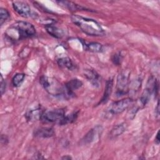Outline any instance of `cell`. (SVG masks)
Instances as JSON below:
<instances>
[{"label":"cell","instance_id":"cell-1","mask_svg":"<svg viewBox=\"0 0 160 160\" xmlns=\"http://www.w3.org/2000/svg\"><path fill=\"white\" fill-rule=\"evenodd\" d=\"M72 22L78 26L82 32L89 36H102L105 32L100 24L96 20L73 14L71 16Z\"/></svg>","mask_w":160,"mask_h":160},{"label":"cell","instance_id":"cell-2","mask_svg":"<svg viewBox=\"0 0 160 160\" xmlns=\"http://www.w3.org/2000/svg\"><path fill=\"white\" fill-rule=\"evenodd\" d=\"M36 34L34 26L30 22L18 21L10 26L6 32L8 38L11 41L21 40L33 36Z\"/></svg>","mask_w":160,"mask_h":160},{"label":"cell","instance_id":"cell-3","mask_svg":"<svg viewBox=\"0 0 160 160\" xmlns=\"http://www.w3.org/2000/svg\"><path fill=\"white\" fill-rule=\"evenodd\" d=\"M39 82L49 94L54 96L66 98L65 86L62 85L57 79L42 76L39 78Z\"/></svg>","mask_w":160,"mask_h":160},{"label":"cell","instance_id":"cell-4","mask_svg":"<svg viewBox=\"0 0 160 160\" xmlns=\"http://www.w3.org/2000/svg\"><path fill=\"white\" fill-rule=\"evenodd\" d=\"M64 117L65 111L63 109H56L43 111L41 120L44 122H57L61 124Z\"/></svg>","mask_w":160,"mask_h":160},{"label":"cell","instance_id":"cell-5","mask_svg":"<svg viewBox=\"0 0 160 160\" xmlns=\"http://www.w3.org/2000/svg\"><path fill=\"white\" fill-rule=\"evenodd\" d=\"M129 72L122 71L118 76L116 82V94L121 96L128 93L129 88Z\"/></svg>","mask_w":160,"mask_h":160},{"label":"cell","instance_id":"cell-6","mask_svg":"<svg viewBox=\"0 0 160 160\" xmlns=\"http://www.w3.org/2000/svg\"><path fill=\"white\" fill-rule=\"evenodd\" d=\"M133 102L131 98H124L121 100L116 101L111 104L108 109V112L111 115H116L128 109Z\"/></svg>","mask_w":160,"mask_h":160},{"label":"cell","instance_id":"cell-7","mask_svg":"<svg viewBox=\"0 0 160 160\" xmlns=\"http://www.w3.org/2000/svg\"><path fill=\"white\" fill-rule=\"evenodd\" d=\"M12 7L14 10L22 17L29 18L34 16L30 6L25 2L14 1L12 2Z\"/></svg>","mask_w":160,"mask_h":160},{"label":"cell","instance_id":"cell-8","mask_svg":"<svg viewBox=\"0 0 160 160\" xmlns=\"http://www.w3.org/2000/svg\"><path fill=\"white\" fill-rule=\"evenodd\" d=\"M102 131V128L101 126H97L91 129L82 139L83 144H89L93 142L96 139L99 138Z\"/></svg>","mask_w":160,"mask_h":160},{"label":"cell","instance_id":"cell-9","mask_svg":"<svg viewBox=\"0 0 160 160\" xmlns=\"http://www.w3.org/2000/svg\"><path fill=\"white\" fill-rule=\"evenodd\" d=\"M82 85V81L78 79H73L68 81L64 86L66 89V98H72L74 96V91L80 88Z\"/></svg>","mask_w":160,"mask_h":160},{"label":"cell","instance_id":"cell-10","mask_svg":"<svg viewBox=\"0 0 160 160\" xmlns=\"http://www.w3.org/2000/svg\"><path fill=\"white\" fill-rule=\"evenodd\" d=\"M86 78L95 87H99L101 84V77L99 74L92 69H87L84 71Z\"/></svg>","mask_w":160,"mask_h":160},{"label":"cell","instance_id":"cell-11","mask_svg":"<svg viewBox=\"0 0 160 160\" xmlns=\"http://www.w3.org/2000/svg\"><path fill=\"white\" fill-rule=\"evenodd\" d=\"M45 28L47 32L54 38L60 39L64 35V32L62 29L54 26L52 24H48L45 25Z\"/></svg>","mask_w":160,"mask_h":160},{"label":"cell","instance_id":"cell-12","mask_svg":"<svg viewBox=\"0 0 160 160\" xmlns=\"http://www.w3.org/2000/svg\"><path fill=\"white\" fill-rule=\"evenodd\" d=\"M34 135L38 138H51L54 135V131L52 128H41L34 132Z\"/></svg>","mask_w":160,"mask_h":160},{"label":"cell","instance_id":"cell-13","mask_svg":"<svg viewBox=\"0 0 160 160\" xmlns=\"http://www.w3.org/2000/svg\"><path fill=\"white\" fill-rule=\"evenodd\" d=\"M84 49L86 51L92 52H99L102 51V45L97 42H91L89 43H86L82 39H80Z\"/></svg>","mask_w":160,"mask_h":160},{"label":"cell","instance_id":"cell-14","mask_svg":"<svg viewBox=\"0 0 160 160\" xmlns=\"http://www.w3.org/2000/svg\"><path fill=\"white\" fill-rule=\"evenodd\" d=\"M113 86V80L112 79H109L106 81V86L104 89V92L103 94L102 98L100 101V103H106L110 97Z\"/></svg>","mask_w":160,"mask_h":160},{"label":"cell","instance_id":"cell-15","mask_svg":"<svg viewBox=\"0 0 160 160\" xmlns=\"http://www.w3.org/2000/svg\"><path fill=\"white\" fill-rule=\"evenodd\" d=\"M42 112L43 111L40 108L30 110L26 113V118L29 121H35L38 119H41Z\"/></svg>","mask_w":160,"mask_h":160},{"label":"cell","instance_id":"cell-16","mask_svg":"<svg viewBox=\"0 0 160 160\" xmlns=\"http://www.w3.org/2000/svg\"><path fill=\"white\" fill-rule=\"evenodd\" d=\"M58 64L59 67L66 68L69 70H73L76 68V65L74 64L72 60L68 57H63L58 59Z\"/></svg>","mask_w":160,"mask_h":160},{"label":"cell","instance_id":"cell-17","mask_svg":"<svg viewBox=\"0 0 160 160\" xmlns=\"http://www.w3.org/2000/svg\"><path fill=\"white\" fill-rule=\"evenodd\" d=\"M58 3H59V5L64 6L66 8H68V9L71 11H78V10H86L87 9L86 8L82 7V6H80L79 4H77L71 1H57Z\"/></svg>","mask_w":160,"mask_h":160},{"label":"cell","instance_id":"cell-18","mask_svg":"<svg viewBox=\"0 0 160 160\" xmlns=\"http://www.w3.org/2000/svg\"><path fill=\"white\" fill-rule=\"evenodd\" d=\"M126 129V125L125 123H121L115 126L111 131L109 136L111 138H116L122 134Z\"/></svg>","mask_w":160,"mask_h":160},{"label":"cell","instance_id":"cell-19","mask_svg":"<svg viewBox=\"0 0 160 160\" xmlns=\"http://www.w3.org/2000/svg\"><path fill=\"white\" fill-rule=\"evenodd\" d=\"M25 78V74L22 73H18L12 78V82L14 86L18 87L24 81Z\"/></svg>","mask_w":160,"mask_h":160},{"label":"cell","instance_id":"cell-20","mask_svg":"<svg viewBox=\"0 0 160 160\" xmlns=\"http://www.w3.org/2000/svg\"><path fill=\"white\" fill-rule=\"evenodd\" d=\"M77 116H78L77 112H73V113H71V114L65 116L64 119L62 121L60 125H65L68 123L72 122L73 121H74L76 119Z\"/></svg>","mask_w":160,"mask_h":160},{"label":"cell","instance_id":"cell-21","mask_svg":"<svg viewBox=\"0 0 160 160\" xmlns=\"http://www.w3.org/2000/svg\"><path fill=\"white\" fill-rule=\"evenodd\" d=\"M9 12L8 11L4 8H1L0 9V24L1 26L9 18Z\"/></svg>","mask_w":160,"mask_h":160},{"label":"cell","instance_id":"cell-22","mask_svg":"<svg viewBox=\"0 0 160 160\" xmlns=\"http://www.w3.org/2000/svg\"><path fill=\"white\" fill-rule=\"evenodd\" d=\"M122 59V56L121 55L120 53H116V54H113L111 58V60H112V62L117 66L121 64Z\"/></svg>","mask_w":160,"mask_h":160},{"label":"cell","instance_id":"cell-23","mask_svg":"<svg viewBox=\"0 0 160 160\" xmlns=\"http://www.w3.org/2000/svg\"><path fill=\"white\" fill-rule=\"evenodd\" d=\"M6 90V82L4 80L2 75H1V92L2 95Z\"/></svg>","mask_w":160,"mask_h":160},{"label":"cell","instance_id":"cell-24","mask_svg":"<svg viewBox=\"0 0 160 160\" xmlns=\"http://www.w3.org/2000/svg\"><path fill=\"white\" fill-rule=\"evenodd\" d=\"M159 131L158 132L157 134H156V138H155V142H156L157 144H159Z\"/></svg>","mask_w":160,"mask_h":160},{"label":"cell","instance_id":"cell-25","mask_svg":"<svg viewBox=\"0 0 160 160\" xmlns=\"http://www.w3.org/2000/svg\"><path fill=\"white\" fill-rule=\"evenodd\" d=\"M156 115L157 116L159 117V101H158V104H157V106H156Z\"/></svg>","mask_w":160,"mask_h":160},{"label":"cell","instance_id":"cell-26","mask_svg":"<svg viewBox=\"0 0 160 160\" xmlns=\"http://www.w3.org/2000/svg\"><path fill=\"white\" fill-rule=\"evenodd\" d=\"M62 159H72V158L68 155H66V156L62 157Z\"/></svg>","mask_w":160,"mask_h":160}]
</instances>
